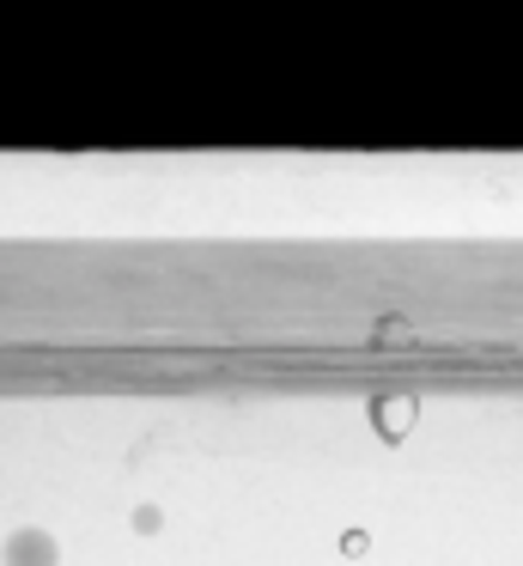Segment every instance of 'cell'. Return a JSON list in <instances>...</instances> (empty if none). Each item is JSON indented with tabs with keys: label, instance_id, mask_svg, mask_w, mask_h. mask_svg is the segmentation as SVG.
<instances>
[]
</instances>
